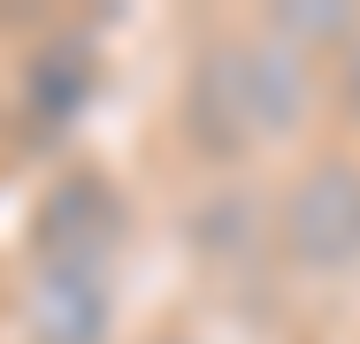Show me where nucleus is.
I'll return each mask as SVG.
<instances>
[{"label":"nucleus","instance_id":"2","mask_svg":"<svg viewBox=\"0 0 360 344\" xmlns=\"http://www.w3.org/2000/svg\"><path fill=\"white\" fill-rule=\"evenodd\" d=\"M115 253H31V344H108Z\"/></svg>","mask_w":360,"mask_h":344},{"label":"nucleus","instance_id":"4","mask_svg":"<svg viewBox=\"0 0 360 344\" xmlns=\"http://www.w3.org/2000/svg\"><path fill=\"white\" fill-rule=\"evenodd\" d=\"M84 84H92L84 46H46V54L31 62V77H23V100H31L39 123H70L77 107H84Z\"/></svg>","mask_w":360,"mask_h":344},{"label":"nucleus","instance_id":"5","mask_svg":"<svg viewBox=\"0 0 360 344\" xmlns=\"http://www.w3.org/2000/svg\"><path fill=\"white\" fill-rule=\"evenodd\" d=\"M353 31V8H314V0H291V8H276V39H345Z\"/></svg>","mask_w":360,"mask_h":344},{"label":"nucleus","instance_id":"3","mask_svg":"<svg viewBox=\"0 0 360 344\" xmlns=\"http://www.w3.org/2000/svg\"><path fill=\"white\" fill-rule=\"evenodd\" d=\"M284 253L314 275H345L360 260V161H322L284 192Z\"/></svg>","mask_w":360,"mask_h":344},{"label":"nucleus","instance_id":"1","mask_svg":"<svg viewBox=\"0 0 360 344\" xmlns=\"http://www.w3.org/2000/svg\"><path fill=\"white\" fill-rule=\"evenodd\" d=\"M307 115V69L284 39H215L192 84H184V123L207 153H245L261 138H291Z\"/></svg>","mask_w":360,"mask_h":344}]
</instances>
